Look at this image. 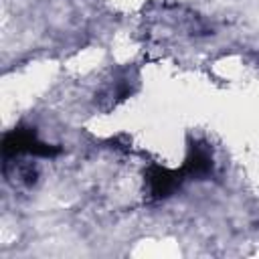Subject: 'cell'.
Wrapping results in <instances>:
<instances>
[{
    "mask_svg": "<svg viewBox=\"0 0 259 259\" xmlns=\"http://www.w3.org/2000/svg\"><path fill=\"white\" fill-rule=\"evenodd\" d=\"M4 158L16 156H34V158H55L61 154V148L42 142L32 127H14L4 134L2 140Z\"/></svg>",
    "mask_w": 259,
    "mask_h": 259,
    "instance_id": "1",
    "label": "cell"
},
{
    "mask_svg": "<svg viewBox=\"0 0 259 259\" xmlns=\"http://www.w3.org/2000/svg\"><path fill=\"white\" fill-rule=\"evenodd\" d=\"M212 168H214V162L208 146L202 142H192L188 146V152L182 164L186 178H206L212 174Z\"/></svg>",
    "mask_w": 259,
    "mask_h": 259,
    "instance_id": "3",
    "label": "cell"
},
{
    "mask_svg": "<svg viewBox=\"0 0 259 259\" xmlns=\"http://www.w3.org/2000/svg\"><path fill=\"white\" fill-rule=\"evenodd\" d=\"M186 180L184 170H174V168H166L160 164H150L144 170V182L148 186V196L152 200H162L168 198L174 190L180 188V184Z\"/></svg>",
    "mask_w": 259,
    "mask_h": 259,
    "instance_id": "2",
    "label": "cell"
}]
</instances>
